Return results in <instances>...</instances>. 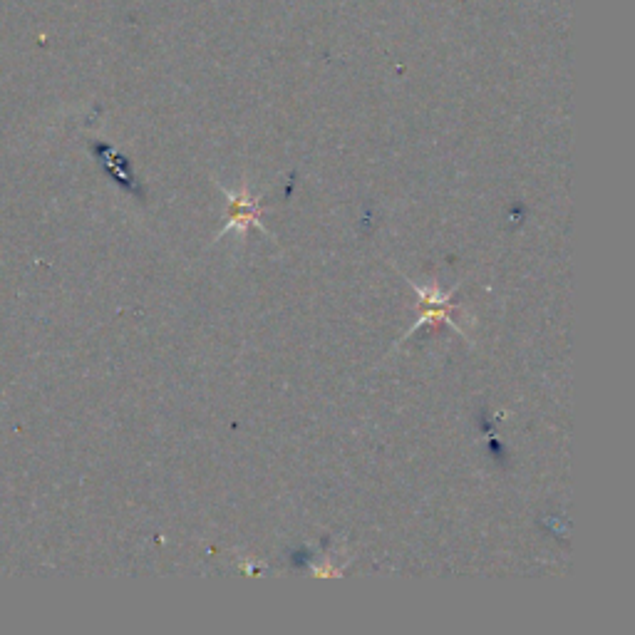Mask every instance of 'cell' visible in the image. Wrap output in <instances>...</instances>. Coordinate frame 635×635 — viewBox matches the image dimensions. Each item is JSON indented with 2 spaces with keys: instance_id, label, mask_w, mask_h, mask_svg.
<instances>
[{
  "instance_id": "1",
  "label": "cell",
  "mask_w": 635,
  "mask_h": 635,
  "mask_svg": "<svg viewBox=\"0 0 635 635\" xmlns=\"http://www.w3.org/2000/svg\"><path fill=\"white\" fill-rule=\"evenodd\" d=\"M226 194H229V199H231L229 224H226L224 229L219 231V236L226 234L229 229L246 231L249 226H261L258 224V206H256V201L249 196V191H246V184L241 187V194H231V191H226Z\"/></svg>"
}]
</instances>
